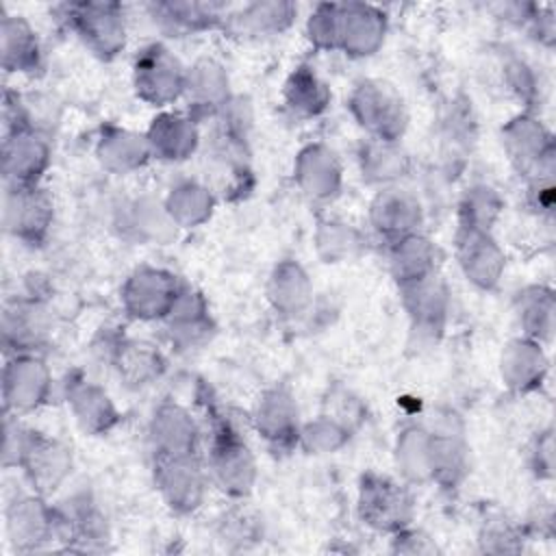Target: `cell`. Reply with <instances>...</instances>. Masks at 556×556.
Returning a JSON list of instances; mask_svg holds the SVG:
<instances>
[{"mask_svg":"<svg viewBox=\"0 0 556 556\" xmlns=\"http://www.w3.org/2000/svg\"><path fill=\"white\" fill-rule=\"evenodd\" d=\"M48 389V371L33 356L13 354L2 371V397L7 413L35 408Z\"/></svg>","mask_w":556,"mask_h":556,"instance_id":"obj_2","label":"cell"},{"mask_svg":"<svg viewBox=\"0 0 556 556\" xmlns=\"http://www.w3.org/2000/svg\"><path fill=\"white\" fill-rule=\"evenodd\" d=\"M2 65L7 72H28L37 67L39 46L33 28L20 15H4L0 24Z\"/></svg>","mask_w":556,"mask_h":556,"instance_id":"obj_4","label":"cell"},{"mask_svg":"<svg viewBox=\"0 0 556 556\" xmlns=\"http://www.w3.org/2000/svg\"><path fill=\"white\" fill-rule=\"evenodd\" d=\"M2 217L7 232L15 239L35 241L48 228L50 202L37 185H7Z\"/></svg>","mask_w":556,"mask_h":556,"instance_id":"obj_1","label":"cell"},{"mask_svg":"<svg viewBox=\"0 0 556 556\" xmlns=\"http://www.w3.org/2000/svg\"><path fill=\"white\" fill-rule=\"evenodd\" d=\"M115 7L109 4H80L74 7V17L78 20L85 35L91 39H104V46L109 48L115 37H119V24L117 15L113 13Z\"/></svg>","mask_w":556,"mask_h":556,"instance_id":"obj_5","label":"cell"},{"mask_svg":"<svg viewBox=\"0 0 556 556\" xmlns=\"http://www.w3.org/2000/svg\"><path fill=\"white\" fill-rule=\"evenodd\" d=\"M48 163V146L28 128L4 132L2 169L7 185H37Z\"/></svg>","mask_w":556,"mask_h":556,"instance_id":"obj_3","label":"cell"},{"mask_svg":"<svg viewBox=\"0 0 556 556\" xmlns=\"http://www.w3.org/2000/svg\"><path fill=\"white\" fill-rule=\"evenodd\" d=\"M35 500H22L13 502L7 510V530L11 541L17 545V541H30L41 536L43 528V515Z\"/></svg>","mask_w":556,"mask_h":556,"instance_id":"obj_6","label":"cell"}]
</instances>
